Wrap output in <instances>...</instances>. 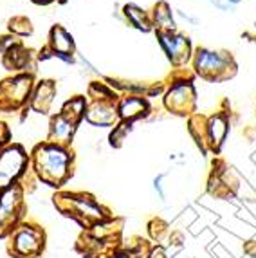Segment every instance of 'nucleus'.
I'll return each mask as SVG.
<instances>
[{
	"label": "nucleus",
	"mask_w": 256,
	"mask_h": 258,
	"mask_svg": "<svg viewBox=\"0 0 256 258\" xmlns=\"http://www.w3.org/2000/svg\"><path fill=\"white\" fill-rule=\"evenodd\" d=\"M89 98H92L94 101H115L117 96L107 83L92 82L89 87Z\"/></svg>",
	"instance_id": "obj_17"
},
{
	"label": "nucleus",
	"mask_w": 256,
	"mask_h": 258,
	"mask_svg": "<svg viewBox=\"0 0 256 258\" xmlns=\"http://www.w3.org/2000/svg\"><path fill=\"white\" fill-rule=\"evenodd\" d=\"M9 31L15 36H29L33 33V26L26 17H15L9 20Z\"/></svg>",
	"instance_id": "obj_18"
},
{
	"label": "nucleus",
	"mask_w": 256,
	"mask_h": 258,
	"mask_svg": "<svg viewBox=\"0 0 256 258\" xmlns=\"http://www.w3.org/2000/svg\"><path fill=\"white\" fill-rule=\"evenodd\" d=\"M0 43H2V35H0Z\"/></svg>",
	"instance_id": "obj_24"
},
{
	"label": "nucleus",
	"mask_w": 256,
	"mask_h": 258,
	"mask_svg": "<svg viewBox=\"0 0 256 258\" xmlns=\"http://www.w3.org/2000/svg\"><path fill=\"white\" fill-rule=\"evenodd\" d=\"M117 117V105L114 101H94L85 112V119L96 126H110Z\"/></svg>",
	"instance_id": "obj_8"
},
{
	"label": "nucleus",
	"mask_w": 256,
	"mask_h": 258,
	"mask_svg": "<svg viewBox=\"0 0 256 258\" xmlns=\"http://www.w3.org/2000/svg\"><path fill=\"white\" fill-rule=\"evenodd\" d=\"M27 154L20 145L0 150V189L13 186V182L24 173L27 164Z\"/></svg>",
	"instance_id": "obj_4"
},
{
	"label": "nucleus",
	"mask_w": 256,
	"mask_h": 258,
	"mask_svg": "<svg viewBox=\"0 0 256 258\" xmlns=\"http://www.w3.org/2000/svg\"><path fill=\"white\" fill-rule=\"evenodd\" d=\"M128 130H130V123H124V121L123 123H119L117 126H114V132H112V136H110L112 147H119Z\"/></svg>",
	"instance_id": "obj_19"
},
{
	"label": "nucleus",
	"mask_w": 256,
	"mask_h": 258,
	"mask_svg": "<svg viewBox=\"0 0 256 258\" xmlns=\"http://www.w3.org/2000/svg\"><path fill=\"white\" fill-rule=\"evenodd\" d=\"M164 105L173 114L186 116L195 108V89L191 85V80H175L171 89L166 92Z\"/></svg>",
	"instance_id": "obj_5"
},
{
	"label": "nucleus",
	"mask_w": 256,
	"mask_h": 258,
	"mask_svg": "<svg viewBox=\"0 0 256 258\" xmlns=\"http://www.w3.org/2000/svg\"><path fill=\"white\" fill-rule=\"evenodd\" d=\"M34 4H38V6H47V4H51L52 0H33Z\"/></svg>",
	"instance_id": "obj_21"
},
{
	"label": "nucleus",
	"mask_w": 256,
	"mask_h": 258,
	"mask_svg": "<svg viewBox=\"0 0 256 258\" xmlns=\"http://www.w3.org/2000/svg\"><path fill=\"white\" fill-rule=\"evenodd\" d=\"M229 4H238V2H242V0H227Z\"/></svg>",
	"instance_id": "obj_22"
},
{
	"label": "nucleus",
	"mask_w": 256,
	"mask_h": 258,
	"mask_svg": "<svg viewBox=\"0 0 256 258\" xmlns=\"http://www.w3.org/2000/svg\"><path fill=\"white\" fill-rule=\"evenodd\" d=\"M159 43H161L162 51L166 52L168 60L173 65L180 67L186 61L189 60L191 56V43L184 35H179V33H157Z\"/></svg>",
	"instance_id": "obj_6"
},
{
	"label": "nucleus",
	"mask_w": 256,
	"mask_h": 258,
	"mask_svg": "<svg viewBox=\"0 0 256 258\" xmlns=\"http://www.w3.org/2000/svg\"><path fill=\"white\" fill-rule=\"evenodd\" d=\"M193 67L197 74H201L206 80H226L233 76L236 71V65L227 52L209 51L206 47H199L193 56Z\"/></svg>",
	"instance_id": "obj_2"
},
{
	"label": "nucleus",
	"mask_w": 256,
	"mask_h": 258,
	"mask_svg": "<svg viewBox=\"0 0 256 258\" xmlns=\"http://www.w3.org/2000/svg\"><path fill=\"white\" fill-rule=\"evenodd\" d=\"M123 13L126 17V20L132 24L136 29L143 31V33H150L154 29V22L152 18L146 15V11H143L141 8H137L136 4H126L123 8Z\"/></svg>",
	"instance_id": "obj_14"
},
{
	"label": "nucleus",
	"mask_w": 256,
	"mask_h": 258,
	"mask_svg": "<svg viewBox=\"0 0 256 258\" xmlns=\"http://www.w3.org/2000/svg\"><path fill=\"white\" fill-rule=\"evenodd\" d=\"M85 112H87V99L83 98V96H74V98L65 101L60 114L65 119L73 121L74 125H78V123L85 117Z\"/></svg>",
	"instance_id": "obj_15"
},
{
	"label": "nucleus",
	"mask_w": 256,
	"mask_h": 258,
	"mask_svg": "<svg viewBox=\"0 0 256 258\" xmlns=\"http://www.w3.org/2000/svg\"><path fill=\"white\" fill-rule=\"evenodd\" d=\"M150 110L148 101L143 96L137 94H128L119 99L117 103V116L124 123H132V121L139 119V117L146 116V112Z\"/></svg>",
	"instance_id": "obj_9"
},
{
	"label": "nucleus",
	"mask_w": 256,
	"mask_h": 258,
	"mask_svg": "<svg viewBox=\"0 0 256 258\" xmlns=\"http://www.w3.org/2000/svg\"><path fill=\"white\" fill-rule=\"evenodd\" d=\"M76 132V125L73 121L65 119L61 114L51 117V125H49V141L52 145H60V147H69L73 141V136Z\"/></svg>",
	"instance_id": "obj_10"
},
{
	"label": "nucleus",
	"mask_w": 256,
	"mask_h": 258,
	"mask_svg": "<svg viewBox=\"0 0 256 258\" xmlns=\"http://www.w3.org/2000/svg\"><path fill=\"white\" fill-rule=\"evenodd\" d=\"M154 29H157V33H175L177 26L175 20L171 17V9L166 2H159L154 9Z\"/></svg>",
	"instance_id": "obj_13"
},
{
	"label": "nucleus",
	"mask_w": 256,
	"mask_h": 258,
	"mask_svg": "<svg viewBox=\"0 0 256 258\" xmlns=\"http://www.w3.org/2000/svg\"><path fill=\"white\" fill-rule=\"evenodd\" d=\"M60 2H61V4H65V2H69V0H60Z\"/></svg>",
	"instance_id": "obj_23"
},
{
	"label": "nucleus",
	"mask_w": 256,
	"mask_h": 258,
	"mask_svg": "<svg viewBox=\"0 0 256 258\" xmlns=\"http://www.w3.org/2000/svg\"><path fill=\"white\" fill-rule=\"evenodd\" d=\"M33 161L34 170H36L40 179L47 184L56 186L67 179L73 155L67 150V147L43 143V145H38L34 148Z\"/></svg>",
	"instance_id": "obj_1"
},
{
	"label": "nucleus",
	"mask_w": 256,
	"mask_h": 258,
	"mask_svg": "<svg viewBox=\"0 0 256 258\" xmlns=\"http://www.w3.org/2000/svg\"><path fill=\"white\" fill-rule=\"evenodd\" d=\"M8 139H9V130L6 128L4 123H0V150H2V147L8 143Z\"/></svg>",
	"instance_id": "obj_20"
},
{
	"label": "nucleus",
	"mask_w": 256,
	"mask_h": 258,
	"mask_svg": "<svg viewBox=\"0 0 256 258\" xmlns=\"http://www.w3.org/2000/svg\"><path fill=\"white\" fill-rule=\"evenodd\" d=\"M33 91V76L18 74L0 83V110H15L27 101Z\"/></svg>",
	"instance_id": "obj_3"
},
{
	"label": "nucleus",
	"mask_w": 256,
	"mask_h": 258,
	"mask_svg": "<svg viewBox=\"0 0 256 258\" xmlns=\"http://www.w3.org/2000/svg\"><path fill=\"white\" fill-rule=\"evenodd\" d=\"M49 47L52 52H63V54H73L74 52V40L61 26H54L49 33Z\"/></svg>",
	"instance_id": "obj_12"
},
{
	"label": "nucleus",
	"mask_w": 256,
	"mask_h": 258,
	"mask_svg": "<svg viewBox=\"0 0 256 258\" xmlns=\"http://www.w3.org/2000/svg\"><path fill=\"white\" fill-rule=\"evenodd\" d=\"M15 245H17V249L20 253H31V251H34L38 247L40 242L33 229H22L17 235V238H15Z\"/></svg>",
	"instance_id": "obj_16"
},
{
	"label": "nucleus",
	"mask_w": 256,
	"mask_h": 258,
	"mask_svg": "<svg viewBox=\"0 0 256 258\" xmlns=\"http://www.w3.org/2000/svg\"><path fill=\"white\" fill-rule=\"evenodd\" d=\"M54 94H56L54 82L43 80V82H40L38 85L34 87V92L31 94V99H29V107L33 108V110L40 112V114H45V112L51 108Z\"/></svg>",
	"instance_id": "obj_11"
},
{
	"label": "nucleus",
	"mask_w": 256,
	"mask_h": 258,
	"mask_svg": "<svg viewBox=\"0 0 256 258\" xmlns=\"http://www.w3.org/2000/svg\"><path fill=\"white\" fill-rule=\"evenodd\" d=\"M229 130V121L224 112H218L206 121V145L213 152H218Z\"/></svg>",
	"instance_id": "obj_7"
}]
</instances>
